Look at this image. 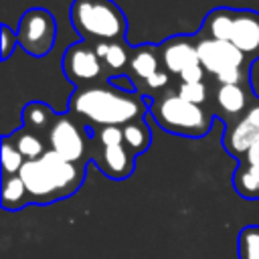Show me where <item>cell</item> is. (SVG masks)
<instances>
[{
  "label": "cell",
  "mask_w": 259,
  "mask_h": 259,
  "mask_svg": "<svg viewBox=\"0 0 259 259\" xmlns=\"http://www.w3.org/2000/svg\"><path fill=\"white\" fill-rule=\"evenodd\" d=\"M148 107L150 99H146L142 93H125L111 81H105L99 85L75 89L69 97L67 111L89 130H97L109 125L123 127L125 123L144 117Z\"/></svg>",
  "instance_id": "1"
},
{
  "label": "cell",
  "mask_w": 259,
  "mask_h": 259,
  "mask_svg": "<svg viewBox=\"0 0 259 259\" xmlns=\"http://www.w3.org/2000/svg\"><path fill=\"white\" fill-rule=\"evenodd\" d=\"M85 168L87 166L83 164L67 162L51 150L45 156L26 162L20 170V178L26 184L30 204L45 206L73 196L85 182Z\"/></svg>",
  "instance_id": "2"
},
{
  "label": "cell",
  "mask_w": 259,
  "mask_h": 259,
  "mask_svg": "<svg viewBox=\"0 0 259 259\" xmlns=\"http://www.w3.org/2000/svg\"><path fill=\"white\" fill-rule=\"evenodd\" d=\"M148 113L156 125L168 134L200 140L212 130L214 115L206 105H194L178 95L176 89H168L150 99Z\"/></svg>",
  "instance_id": "3"
},
{
  "label": "cell",
  "mask_w": 259,
  "mask_h": 259,
  "mask_svg": "<svg viewBox=\"0 0 259 259\" xmlns=\"http://www.w3.org/2000/svg\"><path fill=\"white\" fill-rule=\"evenodd\" d=\"M69 18L77 36L89 45L125 40L127 18L113 0H73Z\"/></svg>",
  "instance_id": "4"
},
{
  "label": "cell",
  "mask_w": 259,
  "mask_h": 259,
  "mask_svg": "<svg viewBox=\"0 0 259 259\" xmlns=\"http://www.w3.org/2000/svg\"><path fill=\"white\" fill-rule=\"evenodd\" d=\"M198 36V34H196ZM198 61L208 79L219 85H251V63L227 40L198 36Z\"/></svg>",
  "instance_id": "5"
},
{
  "label": "cell",
  "mask_w": 259,
  "mask_h": 259,
  "mask_svg": "<svg viewBox=\"0 0 259 259\" xmlns=\"http://www.w3.org/2000/svg\"><path fill=\"white\" fill-rule=\"evenodd\" d=\"M45 140L49 150L67 162L83 166L91 162V130L69 111L57 113V119L47 132Z\"/></svg>",
  "instance_id": "6"
},
{
  "label": "cell",
  "mask_w": 259,
  "mask_h": 259,
  "mask_svg": "<svg viewBox=\"0 0 259 259\" xmlns=\"http://www.w3.org/2000/svg\"><path fill=\"white\" fill-rule=\"evenodd\" d=\"M127 75L132 77V81L136 83L138 91L148 99L174 89V77L162 67L160 61V53H158V45H136L132 51V61H130V69Z\"/></svg>",
  "instance_id": "7"
},
{
  "label": "cell",
  "mask_w": 259,
  "mask_h": 259,
  "mask_svg": "<svg viewBox=\"0 0 259 259\" xmlns=\"http://www.w3.org/2000/svg\"><path fill=\"white\" fill-rule=\"evenodd\" d=\"M18 47L34 59H42L55 49L57 40V20L51 10L34 6L28 8L16 26Z\"/></svg>",
  "instance_id": "8"
},
{
  "label": "cell",
  "mask_w": 259,
  "mask_h": 259,
  "mask_svg": "<svg viewBox=\"0 0 259 259\" xmlns=\"http://www.w3.org/2000/svg\"><path fill=\"white\" fill-rule=\"evenodd\" d=\"M61 71L65 79L75 85V89L109 81L95 53V47L85 40H77L67 47V51L61 57Z\"/></svg>",
  "instance_id": "9"
},
{
  "label": "cell",
  "mask_w": 259,
  "mask_h": 259,
  "mask_svg": "<svg viewBox=\"0 0 259 259\" xmlns=\"http://www.w3.org/2000/svg\"><path fill=\"white\" fill-rule=\"evenodd\" d=\"M259 140V97H255L249 109L233 123L225 125L223 132V148L227 154L237 158L239 162L245 160L249 148Z\"/></svg>",
  "instance_id": "10"
},
{
  "label": "cell",
  "mask_w": 259,
  "mask_h": 259,
  "mask_svg": "<svg viewBox=\"0 0 259 259\" xmlns=\"http://www.w3.org/2000/svg\"><path fill=\"white\" fill-rule=\"evenodd\" d=\"M212 83V81H210ZM255 99L251 85H219L212 83L210 93V111L214 117L223 119L225 125L237 121Z\"/></svg>",
  "instance_id": "11"
},
{
  "label": "cell",
  "mask_w": 259,
  "mask_h": 259,
  "mask_svg": "<svg viewBox=\"0 0 259 259\" xmlns=\"http://www.w3.org/2000/svg\"><path fill=\"white\" fill-rule=\"evenodd\" d=\"M198 36L196 34H172L158 45L162 67L178 79L186 69L198 65Z\"/></svg>",
  "instance_id": "12"
},
{
  "label": "cell",
  "mask_w": 259,
  "mask_h": 259,
  "mask_svg": "<svg viewBox=\"0 0 259 259\" xmlns=\"http://www.w3.org/2000/svg\"><path fill=\"white\" fill-rule=\"evenodd\" d=\"M136 154L125 144L99 146L91 140V162L109 180H125L136 170Z\"/></svg>",
  "instance_id": "13"
},
{
  "label": "cell",
  "mask_w": 259,
  "mask_h": 259,
  "mask_svg": "<svg viewBox=\"0 0 259 259\" xmlns=\"http://www.w3.org/2000/svg\"><path fill=\"white\" fill-rule=\"evenodd\" d=\"M229 42L243 53L247 63L253 65L259 59V12L249 8H235Z\"/></svg>",
  "instance_id": "14"
},
{
  "label": "cell",
  "mask_w": 259,
  "mask_h": 259,
  "mask_svg": "<svg viewBox=\"0 0 259 259\" xmlns=\"http://www.w3.org/2000/svg\"><path fill=\"white\" fill-rule=\"evenodd\" d=\"M93 47H95V53H97L103 69H105L107 79L127 75L130 61H132V51H134V47H130V42L111 40V42H99V45H93Z\"/></svg>",
  "instance_id": "15"
},
{
  "label": "cell",
  "mask_w": 259,
  "mask_h": 259,
  "mask_svg": "<svg viewBox=\"0 0 259 259\" xmlns=\"http://www.w3.org/2000/svg\"><path fill=\"white\" fill-rule=\"evenodd\" d=\"M233 20H235V8H229V6L212 8L202 18L200 30L196 34L204 36V38H214V40H227L229 42Z\"/></svg>",
  "instance_id": "16"
},
{
  "label": "cell",
  "mask_w": 259,
  "mask_h": 259,
  "mask_svg": "<svg viewBox=\"0 0 259 259\" xmlns=\"http://www.w3.org/2000/svg\"><path fill=\"white\" fill-rule=\"evenodd\" d=\"M55 119H57V111L45 101H28L22 107V127H26L42 138L47 136V132L51 130Z\"/></svg>",
  "instance_id": "17"
},
{
  "label": "cell",
  "mask_w": 259,
  "mask_h": 259,
  "mask_svg": "<svg viewBox=\"0 0 259 259\" xmlns=\"http://www.w3.org/2000/svg\"><path fill=\"white\" fill-rule=\"evenodd\" d=\"M233 188L239 196L247 200H259V166L249 162H239L233 174Z\"/></svg>",
  "instance_id": "18"
},
{
  "label": "cell",
  "mask_w": 259,
  "mask_h": 259,
  "mask_svg": "<svg viewBox=\"0 0 259 259\" xmlns=\"http://www.w3.org/2000/svg\"><path fill=\"white\" fill-rule=\"evenodd\" d=\"M30 204V196L20 174L2 176V208L4 210H20Z\"/></svg>",
  "instance_id": "19"
},
{
  "label": "cell",
  "mask_w": 259,
  "mask_h": 259,
  "mask_svg": "<svg viewBox=\"0 0 259 259\" xmlns=\"http://www.w3.org/2000/svg\"><path fill=\"white\" fill-rule=\"evenodd\" d=\"M8 136H10V140L14 142V146L20 150V154L24 156L26 162L36 160V158H40V156H45V154L49 152L47 140H45L42 136L30 132V130H26V127H18V130H14V132L8 134Z\"/></svg>",
  "instance_id": "20"
},
{
  "label": "cell",
  "mask_w": 259,
  "mask_h": 259,
  "mask_svg": "<svg viewBox=\"0 0 259 259\" xmlns=\"http://www.w3.org/2000/svg\"><path fill=\"white\" fill-rule=\"evenodd\" d=\"M121 132H123V144L136 156L146 154L150 150V146H152V130H150V125H148V121L144 117L125 123L121 127Z\"/></svg>",
  "instance_id": "21"
},
{
  "label": "cell",
  "mask_w": 259,
  "mask_h": 259,
  "mask_svg": "<svg viewBox=\"0 0 259 259\" xmlns=\"http://www.w3.org/2000/svg\"><path fill=\"white\" fill-rule=\"evenodd\" d=\"M237 259H259V225H247L239 231Z\"/></svg>",
  "instance_id": "22"
},
{
  "label": "cell",
  "mask_w": 259,
  "mask_h": 259,
  "mask_svg": "<svg viewBox=\"0 0 259 259\" xmlns=\"http://www.w3.org/2000/svg\"><path fill=\"white\" fill-rule=\"evenodd\" d=\"M178 95L194 105H210V93H212V83L210 81H202V83H178L176 87Z\"/></svg>",
  "instance_id": "23"
},
{
  "label": "cell",
  "mask_w": 259,
  "mask_h": 259,
  "mask_svg": "<svg viewBox=\"0 0 259 259\" xmlns=\"http://www.w3.org/2000/svg\"><path fill=\"white\" fill-rule=\"evenodd\" d=\"M0 156H2V176H16V174H20L22 166L26 164L24 156L14 146L10 136L2 138V154Z\"/></svg>",
  "instance_id": "24"
},
{
  "label": "cell",
  "mask_w": 259,
  "mask_h": 259,
  "mask_svg": "<svg viewBox=\"0 0 259 259\" xmlns=\"http://www.w3.org/2000/svg\"><path fill=\"white\" fill-rule=\"evenodd\" d=\"M91 140L99 146H111V144H123V132L117 125L109 127H97L91 130Z\"/></svg>",
  "instance_id": "25"
},
{
  "label": "cell",
  "mask_w": 259,
  "mask_h": 259,
  "mask_svg": "<svg viewBox=\"0 0 259 259\" xmlns=\"http://www.w3.org/2000/svg\"><path fill=\"white\" fill-rule=\"evenodd\" d=\"M0 32H2V61H8L12 57V51L16 49L18 45V38H16V30H12L8 24H2L0 26Z\"/></svg>",
  "instance_id": "26"
},
{
  "label": "cell",
  "mask_w": 259,
  "mask_h": 259,
  "mask_svg": "<svg viewBox=\"0 0 259 259\" xmlns=\"http://www.w3.org/2000/svg\"><path fill=\"white\" fill-rule=\"evenodd\" d=\"M176 81H178V83H202V81H210V79H208L206 71L202 69V65L198 63V65H194V67L186 69V71H184Z\"/></svg>",
  "instance_id": "27"
},
{
  "label": "cell",
  "mask_w": 259,
  "mask_h": 259,
  "mask_svg": "<svg viewBox=\"0 0 259 259\" xmlns=\"http://www.w3.org/2000/svg\"><path fill=\"white\" fill-rule=\"evenodd\" d=\"M245 162L259 166V140L249 148V152H247V156H245Z\"/></svg>",
  "instance_id": "28"
}]
</instances>
